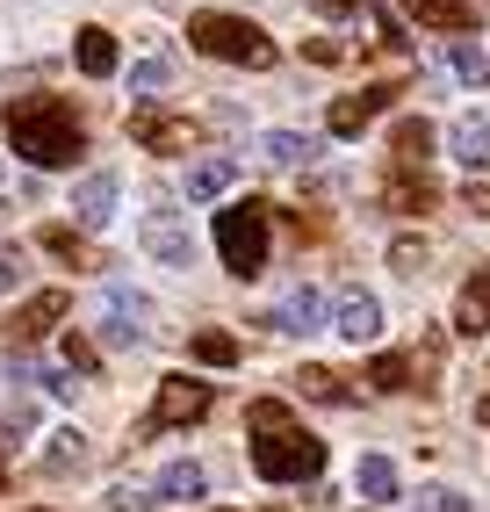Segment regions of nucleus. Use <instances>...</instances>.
<instances>
[{
    "label": "nucleus",
    "instance_id": "35",
    "mask_svg": "<svg viewBox=\"0 0 490 512\" xmlns=\"http://www.w3.org/2000/svg\"><path fill=\"white\" fill-rule=\"evenodd\" d=\"M462 210H469V217H490V188L469 181V188H462Z\"/></svg>",
    "mask_w": 490,
    "mask_h": 512
},
{
    "label": "nucleus",
    "instance_id": "33",
    "mask_svg": "<svg viewBox=\"0 0 490 512\" xmlns=\"http://www.w3.org/2000/svg\"><path fill=\"white\" fill-rule=\"evenodd\" d=\"M166 80H173V65H166V58H145V65L130 73V94H152V87H166Z\"/></svg>",
    "mask_w": 490,
    "mask_h": 512
},
{
    "label": "nucleus",
    "instance_id": "37",
    "mask_svg": "<svg viewBox=\"0 0 490 512\" xmlns=\"http://www.w3.org/2000/svg\"><path fill=\"white\" fill-rule=\"evenodd\" d=\"M325 15H354V8H368V0H318Z\"/></svg>",
    "mask_w": 490,
    "mask_h": 512
},
{
    "label": "nucleus",
    "instance_id": "18",
    "mask_svg": "<svg viewBox=\"0 0 490 512\" xmlns=\"http://www.w3.org/2000/svg\"><path fill=\"white\" fill-rule=\"evenodd\" d=\"M152 491H159V498H173V505H188V498H202V491H209V476H202V462H166Z\"/></svg>",
    "mask_w": 490,
    "mask_h": 512
},
{
    "label": "nucleus",
    "instance_id": "12",
    "mask_svg": "<svg viewBox=\"0 0 490 512\" xmlns=\"http://www.w3.org/2000/svg\"><path fill=\"white\" fill-rule=\"evenodd\" d=\"M130 138H137V145H152V152H188V138H195V130H188V116L137 109V116H130Z\"/></svg>",
    "mask_w": 490,
    "mask_h": 512
},
{
    "label": "nucleus",
    "instance_id": "34",
    "mask_svg": "<svg viewBox=\"0 0 490 512\" xmlns=\"http://www.w3.org/2000/svg\"><path fill=\"white\" fill-rule=\"evenodd\" d=\"M152 505V491H137V484H116L109 491V512H145Z\"/></svg>",
    "mask_w": 490,
    "mask_h": 512
},
{
    "label": "nucleus",
    "instance_id": "38",
    "mask_svg": "<svg viewBox=\"0 0 490 512\" xmlns=\"http://www.w3.org/2000/svg\"><path fill=\"white\" fill-rule=\"evenodd\" d=\"M476 426H490V390H483V397H476Z\"/></svg>",
    "mask_w": 490,
    "mask_h": 512
},
{
    "label": "nucleus",
    "instance_id": "27",
    "mask_svg": "<svg viewBox=\"0 0 490 512\" xmlns=\"http://www.w3.org/2000/svg\"><path fill=\"white\" fill-rule=\"evenodd\" d=\"M37 246H44L51 260H65V267H94V253H87V238H80V231H65V224H51V231L37 238Z\"/></svg>",
    "mask_w": 490,
    "mask_h": 512
},
{
    "label": "nucleus",
    "instance_id": "25",
    "mask_svg": "<svg viewBox=\"0 0 490 512\" xmlns=\"http://www.w3.org/2000/svg\"><path fill=\"white\" fill-rule=\"evenodd\" d=\"M411 375H418V354H375L368 383H375V390H418Z\"/></svg>",
    "mask_w": 490,
    "mask_h": 512
},
{
    "label": "nucleus",
    "instance_id": "14",
    "mask_svg": "<svg viewBox=\"0 0 490 512\" xmlns=\"http://www.w3.org/2000/svg\"><path fill=\"white\" fill-rule=\"evenodd\" d=\"M260 325H274V332H325V296L303 282V289H289V296H282V311L260 318Z\"/></svg>",
    "mask_w": 490,
    "mask_h": 512
},
{
    "label": "nucleus",
    "instance_id": "13",
    "mask_svg": "<svg viewBox=\"0 0 490 512\" xmlns=\"http://www.w3.org/2000/svg\"><path fill=\"white\" fill-rule=\"evenodd\" d=\"M454 332H462V339L490 332V267H476V275L462 282V296H454Z\"/></svg>",
    "mask_w": 490,
    "mask_h": 512
},
{
    "label": "nucleus",
    "instance_id": "3",
    "mask_svg": "<svg viewBox=\"0 0 490 512\" xmlns=\"http://www.w3.org/2000/svg\"><path fill=\"white\" fill-rule=\"evenodd\" d=\"M253 469L267 484H310V476L325 469V440L303 433V426H253Z\"/></svg>",
    "mask_w": 490,
    "mask_h": 512
},
{
    "label": "nucleus",
    "instance_id": "10",
    "mask_svg": "<svg viewBox=\"0 0 490 512\" xmlns=\"http://www.w3.org/2000/svg\"><path fill=\"white\" fill-rule=\"evenodd\" d=\"M145 253L159 267H195V238H188V224H173L166 210H152L145 217Z\"/></svg>",
    "mask_w": 490,
    "mask_h": 512
},
{
    "label": "nucleus",
    "instance_id": "2",
    "mask_svg": "<svg viewBox=\"0 0 490 512\" xmlns=\"http://www.w3.org/2000/svg\"><path fill=\"white\" fill-rule=\"evenodd\" d=\"M188 44L202 58H224V65H253V73H267L274 65V37L260 22H245V15H224V8H202L188 15Z\"/></svg>",
    "mask_w": 490,
    "mask_h": 512
},
{
    "label": "nucleus",
    "instance_id": "9",
    "mask_svg": "<svg viewBox=\"0 0 490 512\" xmlns=\"http://www.w3.org/2000/svg\"><path fill=\"white\" fill-rule=\"evenodd\" d=\"M397 101V87H361V94H339L332 101V138H354V130H368L382 109Z\"/></svg>",
    "mask_w": 490,
    "mask_h": 512
},
{
    "label": "nucleus",
    "instance_id": "21",
    "mask_svg": "<svg viewBox=\"0 0 490 512\" xmlns=\"http://www.w3.org/2000/svg\"><path fill=\"white\" fill-rule=\"evenodd\" d=\"M454 159H462V166H490V116H462V123H454Z\"/></svg>",
    "mask_w": 490,
    "mask_h": 512
},
{
    "label": "nucleus",
    "instance_id": "7",
    "mask_svg": "<svg viewBox=\"0 0 490 512\" xmlns=\"http://www.w3.org/2000/svg\"><path fill=\"white\" fill-rule=\"evenodd\" d=\"M332 332H339V339H354V347H368V339L382 332V303H375L368 289H346V296L332 303Z\"/></svg>",
    "mask_w": 490,
    "mask_h": 512
},
{
    "label": "nucleus",
    "instance_id": "22",
    "mask_svg": "<svg viewBox=\"0 0 490 512\" xmlns=\"http://www.w3.org/2000/svg\"><path fill=\"white\" fill-rule=\"evenodd\" d=\"M80 73L87 80H109L116 73V37H109V29H80Z\"/></svg>",
    "mask_w": 490,
    "mask_h": 512
},
{
    "label": "nucleus",
    "instance_id": "32",
    "mask_svg": "<svg viewBox=\"0 0 490 512\" xmlns=\"http://www.w3.org/2000/svg\"><path fill=\"white\" fill-rule=\"evenodd\" d=\"M454 73H462V80H476V87H483V80H490V58H483L476 44H454Z\"/></svg>",
    "mask_w": 490,
    "mask_h": 512
},
{
    "label": "nucleus",
    "instance_id": "23",
    "mask_svg": "<svg viewBox=\"0 0 490 512\" xmlns=\"http://www.w3.org/2000/svg\"><path fill=\"white\" fill-rule=\"evenodd\" d=\"M433 152V123L426 116H397V166H426Z\"/></svg>",
    "mask_w": 490,
    "mask_h": 512
},
{
    "label": "nucleus",
    "instance_id": "24",
    "mask_svg": "<svg viewBox=\"0 0 490 512\" xmlns=\"http://www.w3.org/2000/svg\"><path fill=\"white\" fill-rule=\"evenodd\" d=\"M87 455H94L87 433H80V426H58L51 448H44V469H87Z\"/></svg>",
    "mask_w": 490,
    "mask_h": 512
},
{
    "label": "nucleus",
    "instance_id": "28",
    "mask_svg": "<svg viewBox=\"0 0 490 512\" xmlns=\"http://www.w3.org/2000/svg\"><path fill=\"white\" fill-rule=\"evenodd\" d=\"M195 361L202 368H231L238 361V339L231 332H195Z\"/></svg>",
    "mask_w": 490,
    "mask_h": 512
},
{
    "label": "nucleus",
    "instance_id": "19",
    "mask_svg": "<svg viewBox=\"0 0 490 512\" xmlns=\"http://www.w3.org/2000/svg\"><path fill=\"white\" fill-rule=\"evenodd\" d=\"M260 152H267L274 166H310V159H318V138H303V130H267Z\"/></svg>",
    "mask_w": 490,
    "mask_h": 512
},
{
    "label": "nucleus",
    "instance_id": "6",
    "mask_svg": "<svg viewBox=\"0 0 490 512\" xmlns=\"http://www.w3.org/2000/svg\"><path fill=\"white\" fill-rule=\"evenodd\" d=\"M152 296H137V289H109L101 296V339H109V347H145L152 339Z\"/></svg>",
    "mask_w": 490,
    "mask_h": 512
},
{
    "label": "nucleus",
    "instance_id": "36",
    "mask_svg": "<svg viewBox=\"0 0 490 512\" xmlns=\"http://www.w3.org/2000/svg\"><path fill=\"white\" fill-rule=\"evenodd\" d=\"M15 282H22V260H15V253H0V296H15Z\"/></svg>",
    "mask_w": 490,
    "mask_h": 512
},
{
    "label": "nucleus",
    "instance_id": "26",
    "mask_svg": "<svg viewBox=\"0 0 490 512\" xmlns=\"http://www.w3.org/2000/svg\"><path fill=\"white\" fill-rule=\"evenodd\" d=\"M296 390H303V397H318V404H354L346 375H332V368H303V375H296Z\"/></svg>",
    "mask_w": 490,
    "mask_h": 512
},
{
    "label": "nucleus",
    "instance_id": "17",
    "mask_svg": "<svg viewBox=\"0 0 490 512\" xmlns=\"http://www.w3.org/2000/svg\"><path fill=\"white\" fill-rule=\"evenodd\" d=\"M354 491H361L368 505H390V498H397V462H390V455H361Z\"/></svg>",
    "mask_w": 490,
    "mask_h": 512
},
{
    "label": "nucleus",
    "instance_id": "29",
    "mask_svg": "<svg viewBox=\"0 0 490 512\" xmlns=\"http://www.w3.org/2000/svg\"><path fill=\"white\" fill-rule=\"evenodd\" d=\"M426 260H433V253H426V238H397V246H390V267H397V275H411V282L426 275Z\"/></svg>",
    "mask_w": 490,
    "mask_h": 512
},
{
    "label": "nucleus",
    "instance_id": "31",
    "mask_svg": "<svg viewBox=\"0 0 490 512\" xmlns=\"http://www.w3.org/2000/svg\"><path fill=\"white\" fill-rule=\"evenodd\" d=\"M65 368L94 375V368H101V347H94V339H80V332H65Z\"/></svg>",
    "mask_w": 490,
    "mask_h": 512
},
{
    "label": "nucleus",
    "instance_id": "11",
    "mask_svg": "<svg viewBox=\"0 0 490 512\" xmlns=\"http://www.w3.org/2000/svg\"><path fill=\"white\" fill-rule=\"evenodd\" d=\"M116 195H123V181L116 174H87L80 188H73V217H80V231H101L116 217Z\"/></svg>",
    "mask_w": 490,
    "mask_h": 512
},
{
    "label": "nucleus",
    "instance_id": "39",
    "mask_svg": "<svg viewBox=\"0 0 490 512\" xmlns=\"http://www.w3.org/2000/svg\"><path fill=\"white\" fill-rule=\"evenodd\" d=\"M0 484H8V469H0Z\"/></svg>",
    "mask_w": 490,
    "mask_h": 512
},
{
    "label": "nucleus",
    "instance_id": "15",
    "mask_svg": "<svg viewBox=\"0 0 490 512\" xmlns=\"http://www.w3.org/2000/svg\"><path fill=\"white\" fill-rule=\"evenodd\" d=\"M404 8L418 15V29H440V37L476 29V0H404Z\"/></svg>",
    "mask_w": 490,
    "mask_h": 512
},
{
    "label": "nucleus",
    "instance_id": "30",
    "mask_svg": "<svg viewBox=\"0 0 490 512\" xmlns=\"http://www.w3.org/2000/svg\"><path fill=\"white\" fill-rule=\"evenodd\" d=\"M411 512H469V498L454 491V484H426V491L411 498Z\"/></svg>",
    "mask_w": 490,
    "mask_h": 512
},
{
    "label": "nucleus",
    "instance_id": "8",
    "mask_svg": "<svg viewBox=\"0 0 490 512\" xmlns=\"http://www.w3.org/2000/svg\"><path fill=\"white\" fill-rule=\"evenodd\" d=\"M58 318H65V289H37V296H29V303H22V311L0 325V332H8L15 347H29V339H44Z\"/></svg>",
    "mask_w": 490,
    "mask_h": 512
},
{
    "label": "nucleus",
    "instance_id": "5",
    "mask_svg": "<svg viewBox=\"0 0 490 512\" xmlns=\"http://www.w3.org/2000/svg\"><path fill=\"white\" fill-rule=\"evenodd\" d=\"M209 383H195V375H166L159 383V397H152V412L137 419V440H152V433H166V426H195L202 412H209Z\"/></svg>",
    "mask_w": 490,
    "mask_h": 512
},
{
    "label": "nucleus",
    "instance_id": "4",
    "mask_svg": "<svg viewBox=\"0 0 490 512\" xmlns=\"http://www.w3.org/2000/svg\"><path fill=\"white\" fill-rule=\"evenodd\" d=\"M217 253L238 282L267 275V202H231V210H217Z\"/></svg>",
    "mask_w": 490,
    "mask_h": 512
},
{
    "label": "nucleus",
    "instance_id": "16",
    "mask_svg": "<svg viewBox=\"0 0 490 512\" xmlns=\"http://www.w3.org/2000/svg\"><path fill=\"white\" fill-rule=\"evenodd\" d=\"M382 202H390L397 217H418L433 202V181H426V166H397L390 181H382Z\"/></svg>",
    "mask_w": 490,
    "mask_h": 512
},
{
    "label": "nucleus",
    "instance_id": "20",
    "mask_svg": "<svg viewBox=\"0 0 490 512\" xmlns=\"http://www.w3.org/2000/svg\"><path fill=\"white\" fill-rule=\"evenodd\" d=\"M231 181H238L231 159H202V166H188V202H217Z\"/></svg>",
    "mask_w": 490,
    "mask_h": 512
},
{
    "label": "nucleus",
    "instance_id": "1",
    "mask_svg": "<svg viewBox=\"0 0 490 512\" xmlns=\"http://www.w3.org/2000/svg\"><path fill=\"white\" fill-rule=\"evenodd\" d=\"M8 145L15 159L29 166H73L87 152V130L73 116V101H58V94H22L15 109H8Z\"/></svg>",
    "mask_w": 490,
    "mask_h": 512
}]
</instances>
